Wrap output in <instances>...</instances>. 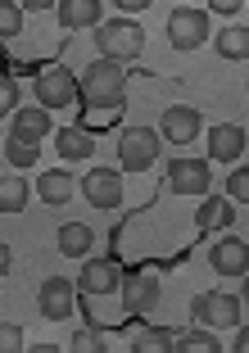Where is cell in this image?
<instances>
[{"label": "cell", "instance_id": "17", "mask_svg": "<svg viewBox=\"0 0 249 353\" xmlns=\"http://www.w3.org/2000/svg\"><path fill=\"white\" fill-rule=\"evenodd\" d=\"M37 195L46 204H63V199H73V176L63 172V168H50V172L37 176Z\"/></svg>", "mask_w": 249, "mask_h": 353}, {"label": "cell", "instance_id": "12", "mask_svg": "<svg viewBox=\"0 0 249 353\" xmlns=\"http://www.w3.org/2000/svg\"><path fill=\"white\" fill-rule=\"evenodd\" d=\"M195 136H199L195 104H168V114H163V141H172V145H190Z\"/></svg>", "mask_w": 249, "mask_h": 353}, {"label": "cell", "instance_id": "33", "mask_svg": "<svg viewBox=\"0 0 249 353\" xmlns=\"http://www.w3.org/2000/svg\"><path fill=\"white\" fill-rule=\"evenodd\" d=\"M10 272V245H0V276Z\"/></svg>", "mask_w": 249, "mask_h": 353}, {"label": "cell", "instance_id": "25", "mask_svg": "<svg viewBox=\"0 0 249 353\" xmlns=\"http://www.w3.org/2000/svg\"><path fill=\"white\" fill-rule=\"evenodd\" d=\"M231 218H236V208H231L227 199H218V195H208V199H204V208H199V227H204V231L227 227Z\"/></svg>", "mask_w": 249, "mask_h": 353}, {"label": "cell", "instance_id": "22", "mask_svg": "<svg viewBox=\"0 0 249 353\" xmlns=\"http://www.w3.org/2000/svg\"><path fill=\"white\" fill-rule=\"evenodd\" d=\"M5 159H10L14 168H37V159H41V141H28V136H14L5 141Z\"/></svg>", "mask_w": 249, "mask_h": 353}, {"label": "cell", "instance_id": "9", "mask_svg": "<svg viewBox=\"0 0 249 353\" xmlns=\"http://www.w3.org/2000/svg\"><path fill=\"white\" fill-rule=\"evenodd\" d=\"M82 195L91 199L95 208H118L123 204V176H118L114 168H91V172L82 176Z\"/></svg>", "mask_w": 249, "mask_h": 353}, {"label": "cell", "instance_id": "3", "mask_svg": "<svg viewBox=\"0 0 249 353\" xmlns=\"http://www.w3.org/2000/svg\"><path fill=\"white\" fill-rule=\"evenodd\" d=\"M118 159H123L127 172H146L159 159V136L150 132V127H123V136H118Z\"/></svg>", "mask_w": 249, "mask_h": 353}, {"label": "cell", "instance_id": "21", "mask_svg": "<svg viewBox=\"0 0 249 353\" xmlns=\"http://www.w3.org/2000/svg\"><path fill=\"white\" fill-rule=\"evenodd\" d=\"M218 54H222V59H231V63H240L249 54V28H245V23L218 32Z\"/></svg>", "mask_w": 249, "mask_h": 353}, {"label": "cell", "instance_id": "13", "mask_svg": "<svg viewBox=\"0 0 249 353\" xmlns=\"http://www.w3.org/2000/svg\"><path fill=\"white\" fill-rule=\"evenodd\" d=\"M208 263H213L218 276H245L249 272V245L245 240H218L208 250Z\"/></svg>", "mask_w": 249, "mask_h": 353}, {"label": "cell", "instance_id": "23", "mask_svg": "<svg viewBox=\"0 0 249 353\" xmlns=\"http://www.w3.org/2000/svg\"><path fill=\"white\" fill-rule=\"evenodd\" d=\"M132 349L136 353H172V331H163V326H141V331L132 335Z\"/></svg>", "mask_w": 249, "mask_h": 353}, {"label": "cell", "instance_id": "7", "mask_svg": "<svg viewBox=\"0 0 249 353\" xmlns=\"http://www.w3.org/2000/svg\"><path fill=\"white\" fill-rule=\"evenodd\" d=\"M208 186H213V172H208L204 159H177L168 168V190L172 195H208Z\"/></svg>", "mask_w": 249, "mask_h": 353}, {"label": "cell", "instance_id": "4", "mask_svg": "<svg viewBox=\"0 0 249 353\" xmlns=\"http://www.w3.org/2000/svg\"><path fill=\"white\" fill-rule=\"evenodd\" d=\"M195 312V326H208V331H227V326H240V299L236 294H199L190 303Z\"/></svg>", "mask_w": 249, "mask_h": 353}, {"label": "cell", "instance_id": "10", "mask_svg": "<svg viewBox=\"0 0 249 353\" xmlns=\"http://www.w3.org/2000/svg\"><path fill=\"white\" fill-rule=\"evenodd\" d=\"M123 308L132 312V317H141V312H150L159 303V276L155 272H132V276H123Z\"/></svg>", "mask_w": 249, "mask_h": 353}, {"label": "cell", "instance_id": "28", "mask_svg": "<svg viewBox=\"0 0 249 353\" xmlns=\"http://www.w3.org/2000/svg\"><path fill=\"white\" fill-rule=\"evenodd\" d=\"M227 195L236 199V204H245V199H249V172H245V168H236V172L227 176Z\"/></svg>", "mask_w": 249, "mask_h": 353}, {"label": "cell", "instance_id": "5", "mask_svg": "<svg viewBox=\"0 0 249 353\" xmlns=\"http://www.w3.org/2000/svg\"><path fill=\"white\" fill-rule=\"evenodd\" d=\"M37 100H41V109H68L73 100H82L77 77L68 68H41L37 73Z\"/></svg>", "mask_w": 249, "mask_h": 353}, {"label": "cell", "instance_id": "15", "mask_svg": "<svg viewBox=\"0 0 249 353\" xmlns=\"http://www.w3.org/2000/svg\"><path fill=\"white\" fill-rule=\"evenodd\" d=\"M54 14H59V23L68 32H73V28H100L104 5H100V0H59V5H54Z\"/></svg>", "mask_w": 249, "mask_h": 353}, {"label": "cell", "instance_id": "2", "mask_svg": "<svg viewBox=\"0 0 249 353\" xmlns=\"http://www.w3.org/2000/svg\"><path fill=\"white\" fill-rule=\"evenodd\" d=\"M95 41H100V54L109 63H127V59H141V50H146V32L136 28L132 19H109L100 32H95Z\"/></svg>", "mask_w": 249, "mask_h": 353}, {"label": "cell", "instance_id": "20", "mask_svg": "<svg viewBox=\"0 0 249 353\" xmlns=\"http://www.w3.org/2000/svg\"><path fill=\"white\" fill-rule=\"evenodd\" d=\"M172 349H181V353H218L222 344H218V331H208V326H195V331L172 335Z\"/></svg>", "mask_w": 249, "mask_h": 353}, {"label": "cell", "instance_id": "31", "mask_svg": "<svg viewBox=\"0 0 249 353\" xmlns=\"http://www.w3.org/2000/svg\"><path fill=\"white\" fill-rule=\"evenodd\" d=\"M218 14H222V19H240L245 5H240V0H218Z\"/></svg>", "mask_w": 249, "mask_h": 353}, {"label": "cell", "instance_id": "16", "mask_svg": "<svg viewBox=\"0 0 249 353\" xmlns=\"http://www.w3.org/2000/svg\"><path fill=\"white\" fill-rule=\"evenodd\" d=\"M14 136H28V141L50 136V109H41V104H19V109H14Z\"/></svg>", "mask_w": 249, "mask_h": 353}, {"label": "cell", "instance_id": "24", "mask_svg": "<svg viewBox=\"0 0 249 353\" xmlns=\"http://www.w3.org/2000/svg\"><path fill=\"white\" fill-rule=\"evenodd\" d=\"M23 204H28V181L0 176V213H23Z\"/></svg>", "mask_w": 249, "mask_h": 353}, {"label": "cell", "instance_id": "14", "mask_svg": "<svg viewBox=\"0 0 249 353\" xmlns=\"http://www.w3.org/2000/svg\"><path fill=\"white\" fill-rule=\"evenodd\" d=\"M208 154L218 159V163H236V159L245 154V127L218 123L213 132H208Z\"/></svg>", "mask_w": 249, "mask_h": 353}, {"label": "cell", "instance_id": "1", "mask_svg": "<svg viewBox=\"0 0 249 353\" xmlns=\"http://www.w3.org/2000/svg\"><path fill=\"white\" fill-rule=\"evenodd\" d=\"M77 91H82L86 104L95 109H118L127 100V68L123 63H109V59H95L82 77H77Z\"/></svg>", "mask_w": 249, "mask_h": 353}, {"label": "cell", "instance_id": "27", "mask_svg": "<svg viewBox=\"0 0 249 353\" xmlns=\"http://www.w3.org/2000/svg\"><path fill=\"white\" fill-rule=\"evenodd\" d=\"M23 326H14V322H0V353H19L23 349Z\"/></svg>", "mask_w": 249, "mask_h": 353}, {"label": "cell", "instance_id": "6", "mask_svg": "<svg viewBox=\"0 0 249 353\" xmlns=\"http://www.w3.org/2000/svg\"><path fill=\"white\" fill-rule=\"evenodd\" d=\"M168 41L172 50H195V46L208 41V14L204 10H177L168 19Z\"/></svg>", "mask_w": 249, "mask_h": 353}, {"label": "cell", "instance_id": "8", "mask_svg": "<svg viewBox=\"0 0 249 353\" xmlns=\"http://www.w3.org/2000/svg\"><path fill=\"white\" fill-rule=\"evenodd\" d=\"M37 308H41L46 322H68L77 312V294H73V281L63 276H50L41 285V294H37Z\"/></svg>", "mask_w": 249, "mask_h": 353}, {"label": "cell", "instance_id": "26", "mask_svg": "<svg viewBox=\"0 0 249 353\" xmlns=\"http://www.w3.org/2000/svg\"><path fill=\"white\" fill-rule=\"evenodd\" d=\"M23 32V10L14 0H0V37H19Z\"/></svg>", "mask_w": 249, "mask_h": 353}, {"label": "cell", "instance_id": "11", "mask_svg": "<svg viewBox=\"0 0 249 353\" xmlns=\"http://www.w3.org/2000/svg\"><path fill=\"white\" fill-rule=\"evenodd\" d=\"M77 285H82L86 294H114L118 285H123V268H118L114 259H91L82 268V276H77Z\"/></svg>", "mask_w": 249, "mask_h": 353}, {"label": "cell", "instance_id": "19", "mask_svg": "<svg viewBox=\"0 0 249 353\" xmlns=\"http://www.w3.org/2000/svg\"><path fill=\"white\" fill-rule=\"evenodd\" d=\"M54 150H59L63 159H91L95 154V141H91V132H86V127H63L59 132V141H54Z\"/></svg>", "mask_w": 249, "mask_h": 353}, {"label": "cell", "instance_id": "30", "mask_svg": "<svg viewBox=\"0 0 249 353\" xmlns=\"http://www.w3.org/2000/svg\"><path fill=\"white\" fill-rule=\"evenodd\" d=\"M73 349H77V353H91V349H104V340H100L95 331H77V335H73Z\"/></svg>", "mask_w": 249, "mask_h": 353}, {"label": "cell", "instance_id": "32", "mask_svg": "<svg viewBox=\"0 0 249 353\" xmlns=\"http://www.w3.org/2000/svg\"><path fill=\"white\" fill-rule=\"evenodd\" d=\"M231 349H236V353H245V349H249V335H245V326H240V331L231 335Z\"/></svg>", "mask_w": 249, "mask_h": 353}, {"label": "cell", "instance_id": "29", "mask_svg": "<svg viewBox=\"0 0 249 353\" xmlns=\"http://www.w3.org/2000/svg\"><path fill=\"white\" fill-rule=\"evenodd\" d=\"M14 109H19V86H14V77H0V118Z\"/></svg>", "mask_w": 249, "mask_h": 353}, {"label": "cell", "instance_id": "18", "mask_svg": "<svg viewBox=\"0 0 249 353\" xmlns=\"http://www.w3.org/2000/svg\"><path fill=\"white\" fill-rule=\"evenodd\" d=\"M91 245H95V231L86 227V222H63V227H59V254H68V259H82Z\"/></svg>", "mask_w": 249, "mask_h": 353}]
</instances>
